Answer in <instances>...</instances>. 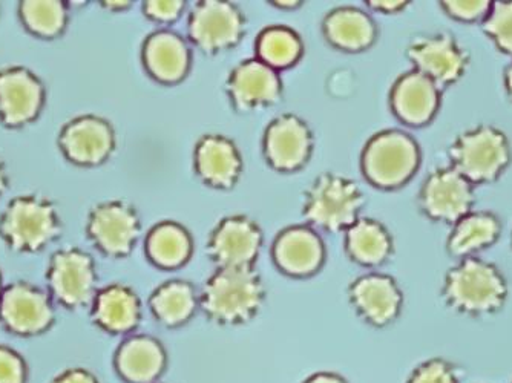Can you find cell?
<instances>
[{
	"instance_id": "obj_20",
	"label": "cell",
	"mask_w": 512,
	"mask_h": 383,
	"mask_svg": "<svg viewBox=\"0 0 512 383\" xmlns=\"http://www.w3.org/2000/svg\"><path fill=\"white\" fill-rule=\"evenodd\" d=\"M442 102V89L414 69L391 86V111L404 125L422 128L433 122Z\"/></svg>"
},
{
	"instance_id": "obj_26",
	"label": "cell",
	"mask_w": 512,
	"mask_h": 383,
	"mask_svg": "<svg viewBox=\"0 0 512 383\" xmlns=\"http://www.w3.org/2000/svg\"><path fill=\"white\" fill-rule=\"evenodd\" d=\"M148 304L155 321L166 328L188 324L200 308L197 290L184 279H171L158 285Z\"/></svg>"
},
{
	"instance_id": "obj_35",
	"label": "cell",
	"mask_w": 512,
	"mask_h": 383,
	"mask_svg": "<svg viewBox=\"0 0 512 383\" xmlns=\"http://www.w3.org/2000/svg\"><path fill=\"white\" fill-rule=\"evenodd\" d=\"M30 370H28L25 357L8 347L0 344V383H28Z\"/></svg>"
},
{
	"instance_id": "obj_39",
	"label": "cell",
	"mask_w": 512,
	"mask_h": 383,
	"mask_svg": "<svg viewBox=\"0 0 512 383\" xmlns=\"http://www.w3.org/2000/svg\"><path fill=\"white\" fill-rule=\"evenodd\" d=\"M302 383H348V380L333 371H319V373L307 377Z\"/></svg>"
},
{
	"instance_id": "obj_5",
	"label": "cell",
	"mask_w": 512,
	"mask_h": 383,
	"mask_svg": "<svg viewBox=\"0 0 512 383\" xmlns=\"http://www.w3.org/2000/svg\"><path fill=\"white\" fill-rule=\"evenodd\" d=\"M421 160V148L410 134L387 129L367 141L361 155V169L368 183L379 189L393 190L416 175Z\"/></svg>"
},
{
	"instance_id": "obj_21",
	"label": "cell",
	"mask_w": 512,
	"mask_h": 383,
	"mask_svg": "<svg viewBox=\"0 0 512 383\" xmlns=\"http://www.w3.org/2000/svg\"><path fill=\"white\" fill-rule=\"evenodd\" d=\"M92 324L112 336H125L142 322V299L129 285L114 282L97 290L89 307Z\"/></svg>"
},
{
	"instance_id": "obj_4",
	"label": "cell",
	"mask_w": 512,
	"mask_h": 383,
	"mask_svg": "<svg viewBox=\"0 0 512 383\" xmlns=\"http://www.w3.org/2000/svg\"><path fill=\"white\" fill-rule=\"evenodd\" d=\"M450 166L473 186L499 180L512 160L505 132L482 125L457 135L448 149Z\"/></svg>"
},
{
	"instance_id": "obj_38",
	"label": "cell",
	"mask_w": 512,
	"mask_h": 383,
	"mask_svg": "<svg viewBox=\"0 0 512 383\" xmlns=\"http://www.w3.org/2000/svg\"><path fill=\"white\" fill-rule=\"evenodd\" d=\"M368 8L382 14H398L407 10L408 2L405 0H376V2H367Z\"/></svg>"
},
{
	"instance_id": "obj_2",
	"label": "cell",
	"mask_w": 512,
	"mask_h": 383,
	"mask_svg": "<svg viewBox=\"0 0 512 383\" xmlns=\"http://www.w3.org/2000/svg\"><path fill=\"white\" fill-rule=\"evenodd\" d=\"M63 233L59 209L40 194H20L0 213V238L14 253L33 255L56 243Z\"/></svg>"
},
{
	"instance_id": "obj_22",
	"label": "cell",
	"mask_w": 512,
	"mask_h": 383,
	"mask_svg": "<svg viewBox=\"0 0 512 383\" xmlns=\"http://www.w3.org/2000/svg\"><path fill=\"white\" fill-rule=\"evenodd\" d=\"M168 368V351L154 336L132 334L114 353V370L125 383H157Z\"/></svg>"
},
{
	"instance_id": "obj_14",
	"label": "cell",
	"mask_w": 512,
	"mask_h": 383,
	"mask_svg": "<svg viewBox=\"0 0 512 383\" xmlns=\"http://www.w3.org/2000/svg\"><path fill=\"white\" fill-rule=\"evenodd\" d=\"M261 249L263 232L252 218L244 215L223 218L207 241V253L218 269L255 267Z\"/></svg>"
},
{
	"instance_id": "obj_32",
	"label": "cell",
	"mask_w": 512,
	"mask_h": 383,
	"mask_svg": "<svg viewBox=\"0 0 512 383\" xmlns=\"http://www.w3.org/2000/svg\"><path fill=\"white\" fill-rule=\"evenodd\" d=\"M482 28L497 50L512 57V2H493Z\"/></svg>"
},
{
	"instance_id": "obj_44",
	"label": "cell",
	"mask_w": 512,
	"mask_h": 383,
	"mask_svg": "<svg viewBox=\"0 0 512 383\" xmlns=\"http://www.w3.org/2000/svg\"><path fill=\"white\" fill-rule=\"evenodd\" d=\"M4 282H2V273H0V293H2V290H4Z\"/></svg>"
},
{
	"instance_id": "obj_17",
	"label": "cell",
	"mask_w": 512,
	"mask_h": 383,
	"mask_svg": "<svg viewBox=\"0 0 512 383\" xmlns=\"http://www.w3.org/2000/svg\"><path fill=\"white\" fill-rule=\"evenodd\" d=\"M348 301L371 327H387L401 315L404 293L398 282L384 273H367L348 285Z\"/></svg>"
},
{
	"instance_id": "obj_7",
	"label": "cell",
	"mask_w": 512,
	"mask_h": 383,
	"mask_svg": "<svg viewBox=\"0 0 512 383\" xmlns=\"http://www.w3.org/2000/svg\"><path fill=\"white\" fill-rule=\"evenodd\" d=\"M46 290L66 310L91 307L99 284L96 261L85 250L66 247L51 255L46 266Z\"/></svg>"
},
{
	"instance_id": "obj_23",
	"label": "cell",
	"mask_w": 512,
	"mask_h": 383,
	"mask_svg": "<svg viewBox=\"0 0 512 383\" xmlns=\"http://www.w3.org/2000/svg\"><path fill=\"white\" fill-rule=\"evenodd\" d=\"M194 169L207 186L232 189L243 174V158L230 138L206 134L195 145Z\"/></svg>"
},
{
	"instance_id": "obj_37",
	"label": "cell",
	"mask_w": 512,
	"mask_h": 383,
	"mask_svg": "<svg viewBox=\"0 0 512 383\" xmlns=\"http://www.w3.org/2000/svg\"><path fill=\"white\" fill-rule=\"evenodd\" d=\"M50 383H100V379L88 368L73 367L57 374Z\"/></svg>"
},
{
	"instance_id": "obj_30",
	"label": "cell",
	"mask_w": 512,
	"mask_h": 383,
	"mask_svg": "<svg viewBox=\"0 0 512 383\" xmlns=\"http://www.w3.org/2000/svg\"><path fill=\"white\" fill-rule=\"evenodd\" d=\"M256 59L275 71L296 65L304 54L301 36L292 28L272 25L264 28L255 40Z\"/></svg>"
},
{
	"instance_id": "obj_25",
	"label": "cell",
	"mask_w": 512,
	"mask_h": 383,
	"mask_svg": "<svg viewBox=\"0 0 512 383\" xmlns=\"http://www.w3.org/2000/svg\"><path fill=\"white\" fill-rule=\"evenodd\" d=\"M322 34L336 50L361 53L375 45L378 27L367 11L355 7H339L322 20Z\"/></svg>"
},
{
	"instance_id": "obj_45",
	"label": "cell",
	"mask_w": 512,
	"mask_h": 383,
	"mask_svg": "<svg viewBox=\"0 0 512 383\" xmlns=\"http://www.w3.org/2000/svg\"><path fill=\"white\" fill-rule=\"evenodd\" d=\"M157 383H160V382H157Z\"/></svg>"
},
{
	"instance_id": "obj_28",
	"label": "cell",
	"mask_w": 512,
	"mask_h": 383,
	"mask_svg": "<svg viewBox=\"0 0 512 383\" xmlns=\"http://www.w3.org/2000/svg\"><path fill=\"white\" fill-rule=\"evenodd\" d=\"M345 253L359 266L378 267L390 259L393 238L384 224L373 218H358L345 230Z\"/></svg>"
},
{
	"instance_id": "obj_19",
	"label": "cell",
	"mask_w": 512,
	"mask_h": 383,
	"mask_svg": "<svg viewBox=\"0 0 512 383\" xmlns=\"http://www.w3.org/2000/svg\"><path fill=\"white\" fill-rule=\"evenodd\" d=\"M272 258L284 275L310 278L324 266V241L312 227H287L273 241Z\"/></svg>"
},
{
	"instance_id": "obj_15",
	"label": "cell",
	"mask_w": 512,
	"mask_h": 383,
	"mask_svg": "<svg viewBox=\"0 0 512 383\" xmlns=\"http://www.w3.org/2000/svg\"><path fill=\"white\" fill-rule=\"evenodd\" d=\"M59 148L69 163L83 167L100 166L115 151V131L105 118L80 115L60 129Z\"/></svg>"
},
{
	"instance_id": "obj_31",
	"label": "cell",
	"mask_w": 512,
	"mask_h": 383,
	"mask_svg": "<svg viewBox=\"0 0 512 383\" xmlns=\"http://www.w3.org/2000/svg\"><path fill=\"white\" fill-rule=\"evenodd\" d=\"M23 27L40 39H56L68 27L69 10L60 0H23L19 4Z\"/></svg>"
},
{
	"instance_id": "obj_27",
	"label": "cell",
	"mask_w": 512,
	"mask_h": 383,
	"mask_svg": "<svg viewBox=\"0 0 512 383\" xmlns=\"http://www.w3.org/2000/svg\"><path fill=\"white\" fill-rule=\"evenodd\" d=\"M145 252L149 261L158 269H181L188 264L194 253V239L181 224L161 221L146 235Z\"/></svg>"
},
{
	"instance_id": "obj_9",
	"label": "cell",
	"mask_w": 512,
	"mask_h": 383,
	"mask_svg": "<svg viewBox=\"0 0 512 383\" xmlns=\"http://www.w3.org/2000/svg\"><path fill=\"white\" fill-rule=\"evenodd\" d=\"M86 236L102 255L126 258L134 252L142 235L137 209L122 200L103 201L89 210Z\"/></svg>"
},
{
	"instance_id": "obj_11",
	"label": "cell",
	"mask_w": 512,
	"mask_h": 383,
	"mask_svg": "<svg viewBox=\"0 0 512 383\" xmlns=\"http://www.w3.org/2000/svg\"><path fill=\"white\" fill-rule=\"evenodd\" d=\"M405 56L414 71L424 74L440 89L459 82L470 66L468 51L447 33L414 37L408 43Z\"/></svg>"
},
{
	"instance_id": "obj_43",
	"label": "cell",
	"mask_w": 512,
	"mask_h": 383,
	"mask_svg": "<svg viewBox=\"0 0 512 383\" xmlns=\"http://www.w3.org/2000/svg\"><path fill=\"white\" fill-rule=\"evenodd\" d=\"M503 83H505L506 94L512 102V62L506 66L505 73H503Z\"/></svg>"
},
{
	"instance_id": "obj_36",
	"label": "cell",
	"mask_w": 512,
	"mask_h": 383,
	"mask_svg": "<svg viewBox=\"0 0 512 383\" xmlns=\"http://www.w3.org/2000/svg\"><path fill=\"white\" fill-rule=\"evenodd\" d=\"M184 8L186 4L181 0H152L143 4V14L152 22L169 25L180 19Z\"/></svg>"
},
{
	"instance_id": "obj_33",
	"label": "cell",
	"mask_w": 512,
	"mask_h": 383,
	"mask_svg": "<svg viewBox=\"0 0 512 383\" xmlns=\"http://www.w3.org/2000/svg\"><path fill=\"white\" fill-rule=\"evenodd\" d=\"M407 383H459V373L451 362L434 357L417 365Z\"/></svg>"
},
{
	"instance_id": "obj_8",
	"label": "cell",
	"mask_w": 512,
	"mask_h": 383,
	"mask_svg": "<svg viewBox=\"0 0 512 383\" xmlns=\"http://www.w3.org/2000/svg\"><path fill=\"white\" fill-rule=\"evenodd\" d=\"M56 322V302L48 290L28 281H14L0 293V325L20 338L50 331Z\"/></svg>"
},
{
	"instance_id": "obj_10",
	"label": "cell",
	"mask_w": 512,
	"mask_h": 383,
	"mask_svg": "<svg viewBox=\"0 0 512 383\" xmlns=\"http://www.w3.org/2000/svg\"><path fill=\"white\" fill-rule=\"evenodd\" d=\"M246 19L240 8L223 0H204L189 14L188 37L204 54L232 50L243 40Z\"/></svg>"
},
{
	"instance_id": "obj_24",
	"label": "cell",
	"mask_w": 512,
	"mask_h": 383,
	"mask_svg": "<svg viewBox=\"0 0 512 383\" xmlns=\"http://www.w3.org/2000/svg\"><path fill=\"white\" fill-rule=\"evenodd\" d=\"M142 60L152 79L163 85H177L191 71L192 53L180 34L161 30L146 37Z\"/></svg>"
},
{
	"instance_id": "obj_40",
	"label": "cell",
	"mask_w": 512,
	"mask_h": 383,
	"mask_svg": "<svg viewBox=\"0 0 512 383\" xmlns=\"http://www.w3.org/2000/svg\"><path fill=\"white\" fill-rule=\"evenodd\" d=\"M8 186H10V177H8L7 166L0 158V198L7 192Z\"/></svg>"
},
{
	"instance_id": "obj_42",
	"label": "cell",
	"mask_w": 512,
	"mask_h": 383,
	"mask_svg": "<svg viewBox=\"0 0 512 383\" xmlns=\"http://www.w3.org/2000/svg\"><path fill=\"white\" fill-rule=\"evenodd\" d=\"M132 2H103L102 7H105L106 10H111L112 13H119V11H125L126 8L131 7Z\"/></svg>"
},
{
	"instance_id": "obj_6",
	"label": "cell",
	"mask_w": 512,
	"mask_h": 383,
	"mask_svg": "<svg viewBox=\"0 0 512 383\" xmlns=\"http://www.w3.org/2000/svg\"><path fill=\"white\" fill-rule=\"evenodd\" d=\"M364 203L361 187L355 181L327 172L307 190L302 215L312 229L345 232L358 220Z\"/></svg>"
},
{
	"instance_id": "obj_18",
	"label": "cell",
	"mask_w": 512,
	"mask_h": 383,
	"mask_svg": "<svg viewBox=\"0 0 512 383\" xmlns=\"http://www.w3.org/2000/svg\"><path fill=\"white\" fill-rule=\"evenodd\" d=\"M267 163L278 172L299 171L313 152V134L302 118L279 115L267 126L263 138Z\"/></svg>"
},
{
	"instance_id": "obj_29",
	"label": "cell",
	"mask_w": 512,
	"mask_h": 383,
	"mask_svg": "<svg viewBox=\"0 0 512 383\" xmlns=\"http://www.w3.org/2000/svg\"><path fill=\"white\" fill-rule=\"evenodd\" d=\"M502 233V223L493 212H470L453 224L447 239V250L451 256L470 258L494 246Z\"/></svg>"
},
{
	"instance_id": "obj_1",
	"label": "cell",
	"mask_w": 512,
	"mask_h": 383,
	"mask_svg": "<svg viewBox=\"0 0 512 383\" xmlns=\"http://www.w3.org/2000/svg\"><path fill=\"white\" fill-rule=\"evenodd\" d=\"M266 301V287L255 267L217 269L198 293L200 310L223 327L244 325L258 316Z\"/></svg>"
},
{
	"instance_id": "obj_34",
	"label": "cell",
	"mask_w": 512,
	"mask_h": 383,
	"mask_svg": "<svg viewBox=\"0 0 512 383\" xmlns=\"http://www.w3.org/2000/svg\"><path fill=\"white\" fill-rule=\"evenodd\" d=\"M493 2L490 0H450L442 2L440 7L451 19L463 23H482L490 13Z\"/></svg>"
},
{
	"instance_id": "obj_41",
	"label": "cell",
	"mask_w": 512,
	"mask_h": 383,
	"mask_svg": "<svg viewBox=\"0 0 512 383\" xmlns=\"http://www.w3.org/2000/svg\"><path fill=\"white\" fill-rule=\"evenodd\" d=\"M270 5L279 8V10L295 11L302 7V2H299V0H281V2H270Z\"/></svg>"
},
{
	"instance_id": "obj_12",
	"label": "cell",
	"mask_w": 512,
	"mask_h": 383,
	"mask_svg": "<svg viewBox=\"0 0 512 383\" xmlns=\"http://www.w3.org/2000/svg\"><path fill=\"white\" fill-rule=\"evenodd\" d=\"M474 186L451 166L437 167L425 178L419 192V207L428 220L456 224L473 212Z\"/></svg>"
},
{
	"instance_id": "obj_3",
	"label": "cell",
	"mask_w": 512,
	"mask_h": 383,
	"mask_svg": "<svg viewBox=\"0 0 512 383\" xmlns=\"http://www.w3.org/2000/svg\"><path fill=\"white\" fill-rule=\"evenodd\" d=\"M508 282L493 262L470 256L448 270L442 296L462 315H493L508 299Z\"/></svg>"
},
{
	"instance_id": "obj_16",
	"label": "cell",
	"mask_w": 512,
	"mask_h": 383,
	"mask_svg": "<svg viewBox=\"0 0 512 383\" xmlns=\"http://www.w3.org/2000/svg\"><path fill=\"white\" fill-rule=\"evenodd\" d=\"M226 92L235 111H258L281 100L283 80L278 71L253 57L238 63L230 71Z\"/></svg>"
},
{
	"instance_id": "obj_13",
	"label": "cell",
	"mask_w": 512,
	"mask_h": 383,
	"mask_svg": "<svg viewBox=\"0 0 512 383\" xmlns=\"http://www.w3.org/2000/svg\"><path fill=\"white\" fill-rule=\"evenodd\" d=\"M46 102V89L36 73L25 66L0 68V123L23 128L39 117Z\"/></svg>"
}]
</instances>
